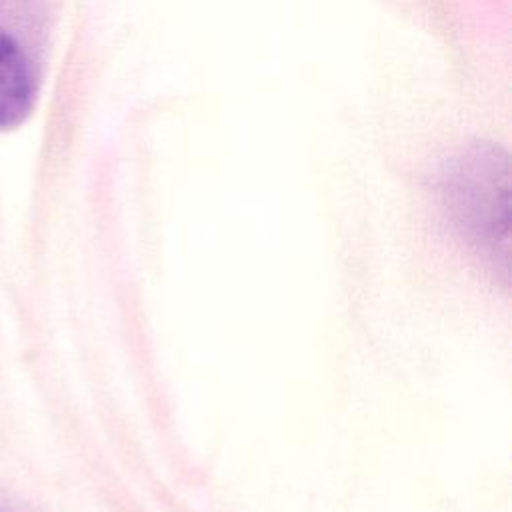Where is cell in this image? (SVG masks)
Returning <instances> with one entry per match:
<instances>
[{
    "label": "cell",
    "mask_w": 512,
    "mask_h": 512,
    "mask_svg": "<svg viewBox=\"0 0 512 512\" xmlns=\"http://www.w3.org/2000/svg\"><path fill=\"white\" fill-rule=\"evenodd\" d=\"M442 202L460 238L506 280L510 254V172L494 146H474L442 178Z\"/></svg>",
    "instance_id": "1"
},
{
    "label": "cell",
    "mask_w": 512,
    "mask_h": 512,
    "mask_svg": "<svg viewBox=\"0 0 512 512\" xmlns=\"http://www.w3.org/2000/svg\"><path fill=\"white\" fill-rule=\"evenodd\" d=\"M38 82L20 42L0 28V130L20 126L34 110Z\"/></svg>",
    "instance_id": "2"
},
{
    "label": "cell",
    "mask_w": 512,
    "mask_h": 512,
    "mask_svg": "<svg viewBox=\"0 0 512 512\" xmlns=\"http://www.w3.org/2000/svg\"><path fill=\"white\" fill-rule=\"evenodd\" d=\"M0 512H10V510H6V508H2V506H0Z\"/></svg>",
    "instance_id": "3"
}]
</instances>
